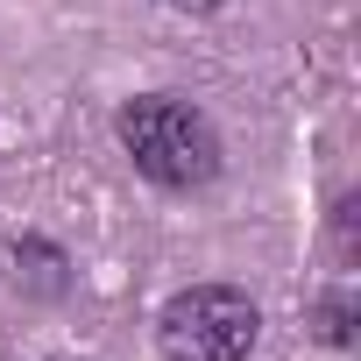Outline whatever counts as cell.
Masks as SVG:
<instances>
[{
  "label": "cell",
  "instance_id": "cell-1",
  "mask_svg": "<svg viewBox=\"0 0 361 361\" xmlns=\"http://www.w3.org/2000/svg\"><path fill=\"white\" fill-rule=\"evenodd\" d=\"M114 128H121V149L135 156V170L156 177V185H170V192L206 185L220 170V135H213V121L192 99H170V92L128 99Z\"/></svg>",
  "mask_w": 361,
  "mask_h": 361
},
{
  "label": "cell",
  "instance_id": "cell-2",
  "mask_svg": "<svg viewBox=\"0 0 361 361\" xmlns=\"http://www.w3.org/2000/svg\"><path fill=\"white\" fill-rule=\"evenodd\" d=\"M255 333H262V312L234 283H192L156 319V340L170 361H241L255 347Z\"/></svg>",
  "mask_w": 361,
  "mask_h": 361
}]
</instances>
